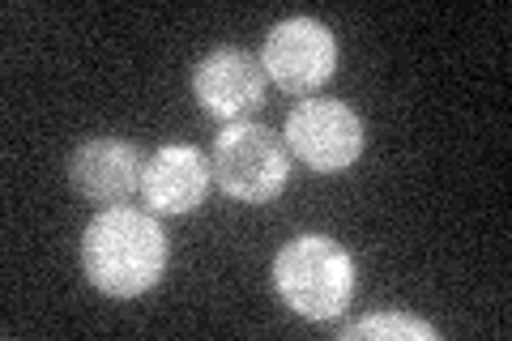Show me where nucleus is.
<instances>
[{
    "label": "nucleus",
    "mask_w": 512,
    "mask_h": 341,
    "mask_svg": "<svg viewBox=\"0 0 512 341\" xmlns=\"http://www.w3.org/2000/svg\"><path fill=\"white\" fill-rule=\"evenodd\" d=\"M82 269L94 290L111 299H137L158 286L167 269V235L146 209L111 205L86 226Z\"/></svg>",
    "instance_id": "obj_1"
},
{
    "label": "nucleus",
    "mask_w": 512,
    "mask_h": 341,
    "mask_svg": "<svg viewBox=\"0 0 512 341\" xmlns=\"http://www.w3.org/2000/svg\"><path fill=\"white\" fill-rule=\"evenodd\" d=\"M274 286L303 320H338L355 295V261L338 239L299 235L278 252Z\"/></svg>",
    "instance_id": "obj_2"
},
{
    "label": "nucleus",
    "mask_w": 512,
    "mask_h": 341,
    "mask_svg": "<svg viewBox=\"0 0 512 341\" xmlns=\"http://www.w3.org/2000/svg\"><path fill=\"white\" fill-rule=\"evenodd\" d=\"M214 180L231 201L244 205H265L286 188L291 175V150L286 141L265 124L239 120L222 128L214 141Z\"/></svg>",
    "instance_id": "obj_3"
},
{
    "label": "nucleus",
    "mask_w": 512,
    "mask_h": 341,
    "mask_svg": "<svg viewBox=\"0 0 512 341\" xmlns=\"http://www.w3.org/2000/svg\"><path fill=\"white\" fill-rule=\"evenodd\" d=\"M282 141L303 167H312L320 175H338L346 167H355L363 154V120L342 99H308L286 116Z\"/></svg>",
    "instance_id": "obj_4"
},
{
    "label": "nucleus",
    "mask_w": 512,
    "mask_h": 341,
    "mask_svg": "<svg viewBox=\"0 0 512 341\" xmlns=\"http://www.w3.org/2000/svg\"><path fill=\"white\" fill-rule=\"evenodd\" d=\"M265 77L286 94H312L338 69V43L333 30L316 18H286L265 35L261 47Z\"/></svg>",
    "instance_id": "obj_5"
},
{
    "label": "nucleus",
    "mask_w": 512,
    "mask_h": 341,
    "mask_svg": "<svg viewBox=\"0 0 512 341\" xmlns=\"http://www.w3.org/2000/svg\"><path fill=\"white\" fill-rule=\"evenodd\" d=\"M192 99L214 120H244L265 103V69L244 47H218L192 69Z\"/></svg>",
    "instance_id": "obj_6"
},
{
    "label": "nucleus",
    "mask_w": 512,
    "mask_h": 341,
    "mask_svg": "<svg viewBox=\"0 0 512 341\" xmlns=\"http://www.w3.org/2000/svg\"><path fill=\"white\" fill-rule=\"evenodd\" d=\"M141 154L120 137H90L69 158V184L90 205H124L141 188Z\"/></svg>",
    "instance_id": "obj_7"
},
{
    "label": "nucleus",
    "mask_w": 512,
    "mask_h": 341,
    "mask_svg": "<svg viewBox=\"0 0 512 341\" xmlns=\"http://www.w3.org/2000/svg\"><path fill=\"white\" fill-rule=\"evenodd\" d=\"M214 167L197 145H163L141 167V197L154 214H192L210 192Z\"/></svg>",
    "instance_id": "obj_8"
},
{
    "label": "nucleus",
    "mask_w": 512,
    "mask_h": 341,
    "mask_svg": "<svg viewBox=\"0 0 512 341\" xmlns=\"http://www.w3.org/2000/svg\"><path fill=\"white\" fill-rule=\"evenodd\" d=\"M342 341H367V337H397V341H436L440 329H431L427 320L419 316H406V312H376V316H363L355 324H342Z\"/></svg>",
    "instance_id": "obj_9"
}]
</instances>
